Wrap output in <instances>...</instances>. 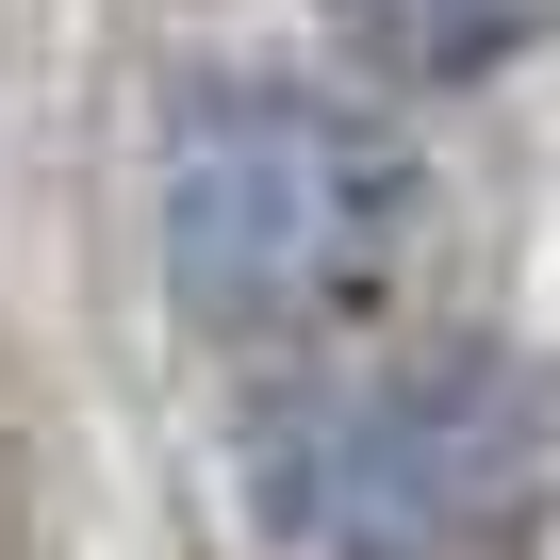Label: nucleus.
<instances>
[{
  "instance_id": "obj_4",
  "label": "nucleus",
  "mask_w": 560,
  "mask_h": 560,
  "mask_svg": "<svg viewBox=\"0 0 560 560\" xmlns=\"http://www.w3.org/2000/svg\"><path fill=\"white\" fill-rule=\"evenodd\" d=\"M0 560H67V396L0 314Z\"/></svg>"
},
{
  "instance_id": "obj_1",
  "label": "nucleus",
  "mask_w": 560,
  "mask_h": 560,
  "mask_svg": "<svg viewBox=\"0 0 560 560\" xmlns=\"http://www.w3.org/2000/svg\"><path fill=\"white\" fill-rule=\"evenodd\" d=\"M429 149L380 83L330 67H165L149 100V264H165V314L231 363H314L347 330L396 314V280L429 264Z\"/></svg>"
},
{
  "instance_id": "obj_3",
  "label": "nucleus",
  "mask_w": 560,
  "mask_h": 560,
  "mask_svg": "<svg viewBox=\"0 0 560 560\" xmlns=\"http://www.w3.org/2000/svg\"><path fill=\"white\" fill-rule=\"evenodd\" d=\"M314 18L380 100H462V83H494L560 34V0H314Z\"/></svg>"
},
{
  "instance_id": "obj_2",
  "label": "nucleus",
  "mask_w": 560,
  "mask_h": 560,
  "mask_svg": "<svg viewBox=\"0 0 560 560\" xmlns=\"http://www.w3.org/2000/svg\"><path fill=\"white\" fill-rule=\"evenodd\" d=\"M231 494L264 560H478L544 494V380L478 330L280 363L231 412Z\"/></svg>"
}]
</instances>
